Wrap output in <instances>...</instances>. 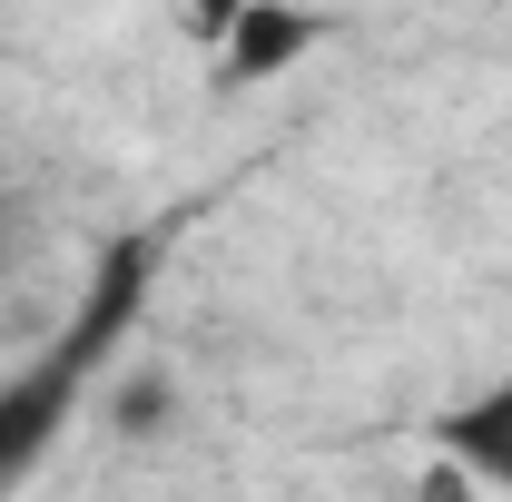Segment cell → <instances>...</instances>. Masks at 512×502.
<instances>
[{
    "label": "cell",
    "mask_w": 512,
    "mask_h": 502,
    "mask_svg": "<svg viewBox=\"0 0 512 502\" xmlns=\"http://www.w3.org/2000/svg\"><path fill=\"white\" fill-rule=\"evenodd\" d=\"M434 453H453L483 493H512V375H493L473 404H453L434 424Z\"/></svg>",
    "instance_id": "7a4b0ae2"
},
{
    "label": "cell",
    "mask_w": 512,
    "mask_h": 502,
    "mask_svg": "<svg viewBox=\"0 0 512 502\" xmlns=\"http://www.w3.org/2000/svg\"><path fill=\"white\" fill-rule=\"evenodd\" d=\"M109 424H119V434H158V424H178V384H168V375H119Z\"/></svg>",
    "instance_id": "277c9868"
},
{
    "label": "cell",
    "mask_w": 512,
    "mask_h": 502,
    "mask_svg": "<svg viewBox=\"0 0 512 502\" xmlns=\"http://www.w3.org/2000/svg\"><path fill=\"white\" fill-rule=\"evenodd\" d=\"M237 10H247V0H168V20H178V40H197V50H217V40L237 30Z\"/></svg>",
    "instance_id": "5b68a950"
},
{
    "label": "cell",
    "mask_w": 512,
    "mask_h": 502,
    "mask_svg": "<svg viewBox=\"0 0 512 502\" xmlns=\"http://www.w3.org/2000/svg\"><path fill=\"white\" fill-rule=\"evenodd\" d=\"M0 276H10V227H0Z\"/></svg>",
    "instance_id": "8992f818"
},
{
    "label": "cell",
    "mask_w": 512,
    "mask_h": 502,
    "mask_svg": "<svg viewBox=\"0 0 512 502\" xmlns=\"http://www.w3.org/2000/svg\"><path fill=\"white\" fill-rule=\"evenodd\" d=\"M60 394H69L60 375H30V394H20V384L0 394V493H10V483H20V463L40 453V434H50V414H60Z\"/></svg>",
    "instance_id": "3957f363"
},
{
    "label": "cell",
    "mask_w": 512,
    "mask_h": 502,
    "mask_svg": "<svg viewBox=\"0 0 512 502\" xmlns=\"http://www.w3.org/2000/svg\"><path fill=\"white\" fill-rule=\"evenodd\" d=\"M316 40H325V10H306V0H247L237 30H227L207 60H217L227 89H276L296 60H316Z\"/></svg>",
    "instance_id": "6da1fadb"
}]
</instances>
